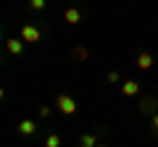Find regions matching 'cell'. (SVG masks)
<instances>
[{"label": "cell", "instance_id": "1", "mask_svg": "<svg viewBox=\"0 0 158 147\" xmlns=\"http://www.w3.org/2000/svg\"><path fill=\"white\" fill-rule=\"evenodd\" d=\"M56 105H58V110H61V113H66V116H74V113H77V100H74V97H69V95H58Z\"/></svg>", "mask_w": 158, "mask_h": 147}, {"label": "cell", "instance_id": "2", "mask_svg": "<svg viewBox=\"0 0 158 147\" xmlns=\"http://www.w3.org/2000/svg\"><path fill=\"white\" fill-rule=\"evenodd\" d=\"M21 40L24 42H40L42 40V32L37 26H32V24H24L21 26Z\"/></svg>", "mask_w": 158, "mask_h": 147}, {"label": "cell", "instance_id": "3", "mask_svg": "<svg viewBox=\"0 0 158 147\" xmlns=\"http://www.w3.org/2000/svg\"><path fill=\"white\" fill-rule=\"evenodd\" d=\"M16 129H19V134H24V137H32L34 131H37V124H34L32 118H24L21 124L16 126Z\"/></svg>", "mask_w": 158, "mask_h": 147}, {"label": "cell", "instance_id": "4", "mask_svg": "<svg viewBox=\"0 0 158 147\" xmlns=\"http://www.w3.org/2000/svg\"><path fill=\"white\" fill-rule=\"evenodd\" d=\"M63 18H66V24H71V26H77V24L82 21V11H79V8H66V13H63Z\"/></svg>", "mask_w": 158, "mask_h": 147}, {"label": "cell", "instance_id": "5", "mask_svg": "<svg viewBox=\"0 0 158 147\" xmlns=\"http://www.w3.org/2000/svg\"><path fill=\"white\" fill-rule=\"evenodd\" d=\"M6 47L11 55H19V53L24 50V40H16V37H11V40H6Z\"/></svg>", "mask_w": 158, "mask_h": 147}, {"label": "cell", "instance_id": "6", "mask_svg": "<svg viewBox=\"0 0 158 147\" xmlns=\"http://www.w3.org/2000/svg\"><path fill=\"white\" fill-rule=\"evenodd\" d=\"M137 68H142V71L153 68V55L150 53H140V55H137Z\"/></svg>", "mask_w": 158, "mask_h": 147}, {"label": "cell", "instance_id": "7", "mask_svg": "<svg viewBox=\"0 0 158 147\" xmlns=\"http://www.w3.org/2000/svg\"><path fill=\"white\" fill-rule=\"evenodd\" d=\"M137 92H140V84H137V81H124V84H121V95L135 97Z\"/></svg>", "mask_w": 158, "mask_h": 147}, {"label": "cell", "instance_id": "8", "mask_svg": "<svg viewBox=\"0 0 158 147\" xmlns=\"http://www.w3.org/2000/svg\"><path fill=\"white\" fill-rule=\"evenodd\" d=\"M79 147H98V137L95 134H82L79 137Z\"/></svg>", "mask_w": 158, "mask_h": 147}, {"label": "cell", "instance_id": "9", "mask_svg": "<svg viewBox=\"0 0 158 147\" xmlns=\"http://www.w3.org/2000/svg\"><path fill=\"white\" fill-rule=\"evenodd\" d=\"M71 58H74V61H87V50H85V47H74Z\"/></svg>", "mask_w": 158, "mask_h": 147}, {"label": "cell", "instance_id": "10", "mask_svg": "<svg viewBox=\"0 0 158 147\" xmlns=\"http://www.w3.org/2000/svg\"><path fill=\"white\" fill-rule=\"evenodd\" d=\"M45 147H61V137H58V134H48Z\"/></svg>", "mask_w": 158, "mask_h": 147}, {"label": "cell", "instance_id": "11", "mask_svg": "<svg viewBox=\"0 0 158 147\" xmlns=\"http://www.w3.org/2000/svg\"><path fill=\"white\" fill-rule=\"evenodd\" d=\"M29 6H32L34 11H42V8H45V0H29Z\"/></svg>", "mask_w": 158, "mask_h": 147}, {"label": "cell", "instance_id": "12", "mask_svg": "<svg viewBox=\"0 0 158 147\" xmlns=\"http://www.w3.org/2000/svg\"><path fill=\"white\" fill-rule=\"evenodd\" d=\"M118 79H121V76H118V74L116 71H108V81H111V84H116V81Z\"/></svg>", "mask_w": 158, "mask_h": 147}, {"label": "cell", "instance_id": "13", "mask_svg": "<svg viewBox=\"0 0 158 147\" xmlns=\"http://www.w3.org/2000/svg\"><path fill=\"white\" fill-rule=\"evenodd\" d=\"M153 126H156V129H158V113L153 116Z\"/></svg>", "mask_w": 158, "mask_h": 147}, {"label": "cell", "instance_id": "14", "mask_svg": "<svg viewBox=\"0 0 158 147\" xmlns=\"http://www.w3.org/2000/svg\"><path fill=\"white\" fill-rule=\"evenodd\" d=\"M98 147H106V145H100V142H98Z\"/></svg>", "mask_w": 158, "mask_h": 147}]
</instances>
